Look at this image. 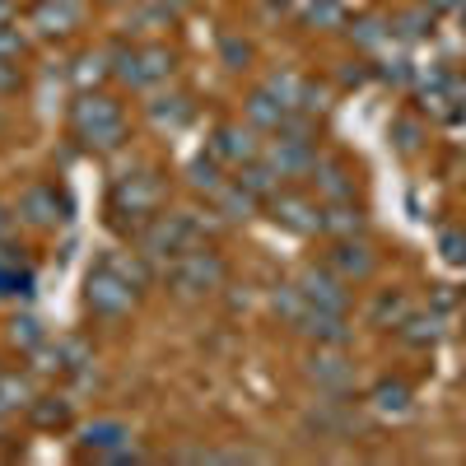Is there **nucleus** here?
<instances>
[{"mask_svg": "<svg viewBox=\"0 0 466 466\" xmlns=\"http://www.w3.org/2000/svg\"><path fill=\"white\" fill-rule=\"evenodd\" d=\"M261 159L280 173V182H308L318 164V140H299V136H266Z\"/></svg>", "mask_w": 466, "mask_h": 466, "instance_id": "ddd939ff", "label": "nucleus"}, {"mask_svg": "<svg viewBox=\"0 0 466 466\" xmlns=\"http://www.w3.org/2000/svg\"><path fill=\"white\" fill-rule=\"evenodd\" d=\"M15 228H19L15 206H10V201H0V243H10V238H15Z\"/></svg>", "mask_w": 466, "mask_h": 466, "instance_id": "a19ab883", "label": "nucleus"}, {"mask_svg": "<svg viewBox=\"0 0 466 466\" xmlns=\"http://www.w3.org/2000/svg\"><path fill=\"white\" fill-rule=\"evenodd\" d=\"M154 285H159V270L140 252H98L85 276V313L103 327H122L127 318H136L140 299Z\"/></svg>", "mask_w": 466, "mask_h": 466, "instance_id": "f257e3e1", "label": "nucleus"}, {"mask_svg": "<svg viewBox=\"0 0 466 466\" xmlns=\"http://www.w3.org/2000/svg\"><path fill=\"white\" fill-rule=\"evenodd\" d=\"M308 182H313L318 201H355V168H350L345 159H327V154H318Z\"/></svg>", "mask_w": 466, "mask_h": 466, "instance_id": "6ab92c4d", "label": "nucleus"}, {"mask_svg": "<svg viewBox=\"0 0 466 466\" xmlns=\"http://www.w3.org/2000/svg\"><path fill=\"white\" fill-rule=\"evenodd\" d=\"M89 0H28L24 28L33 33V43H66L85 28Z\"/></svg>", "mask_w": 466, "mask_h": 466, "instance_id": "6e6552de", "label": "nucleus"}, {"mask_svg": "<svg viewBox=\"0 0 466 466\" xmlns=\"http://www.w3.org/2000/svg\"><path fill=\"white\" fill-rule=\"evenodd\" d=\"M457 10H461V24H466V0H461V5H457Z\"/></svg>", "mask_w": 466, "mask_h": 466, "instance_id": "de8ad7c7", "label": "nucleus"}, {"mask_svg": "<svg viewBox=\"0 0 466 466\" xmlns=\"http://www.w3.org/2000/svg\"><path fill=\"white\" fill-rule=\"evenodd\" d=\"M270 313H276V318L294 331V322L308 313V299H303V289H299L294 280H280L276 289H270Z\"/></svg>", "mask_w": 466, "mask_h": 466, "instance_id": "7c9ffc66", "label": "nucleus"}, {"mask_svg": "<svg viewBox=\"0 0 466 466\" xmlns=\"http://www.w3.org/2000/svg\"><path fill=\"white\" fill-rule=\"evenodd\" d=\"M33 56V33L15 19V24H0V61L10 66H24Z\"/></svg>", "mask_w": 466, "mask_h": 466, "instance_id": "2f4dec72", "label": "nucleus"}, {"mask_svg": "<svg viewBox=\"0 0 466 466\" xmlns=\"http://www.w3.org/2000/svg\"><path fill=\"white\" fill-rule=\"evenodd\" d=\"M294 285L303 289V299L313 308H327V313H350V280H340L327 261H308Z\"/></svg>", "mask_w": 466, "mask_h": 466, "instance_id": "4468645a", "label": "nucleus"}, {"mask_svg": "<svg viewBox=\"0 0 466 466\" xmlns=\"http://www.w3.org/2000/svg\"><path fill=\"white\" fill-rule=\"evenodd\" d=\"M397 336H401V345H410V350H430V345L439 340V318L406 313V318H401V327H397Z\"/></svg>", "mask_w": 466, "mask_h": 466, "instance_id": "473e14b6", "label": "nucleus"}, {"mask_svg": "<svg viewBox=\"0 0 466 466\" xmlns=\"http://www.w3.org/2000/svg\"><path fill=\"white\" fill-rule=\"evenodd\" d=\"M177 75V52L159 37H145V43H122L112 47V80L131 89V94H154L164 89Z\"/></svg>", "mask_w": 466, "mask_h": 466, "instance_id": "423d86ee", "label": "nucleus"}, {"mask_svg": "<svg viewBox=\"0 0 466 466\" xmlns=\"http://www.w3.org/2000/svg\"><path fill=\"white\" fill-rule=\"evenodd\" d=\"M350 33H355V37H360V47H378V43H382V37H387V33H392V28H382L378 19H360V24H355V28H350Z\"/></svg>", "mask_w": 466, "mask_h": 466, "instance_id": "58836bf2", "label": "nucleus"}, {"mask_svg": "<svg viewBox=\"0 0 466 466\" xmlns=\"http://www.w3.org/2000/svg\"><path fill=\"white\" fill-rule=\"evenodd\" d=\"M89 5H107L112 10V5H127V0H89Z\"/></svg>", "mask_w": 466, "mask_h": 466, "instance_id": "49530a36", "label": "nucleus"}, {"mask_svg": "<svg viewBox=\"0 0 466 466\" xmlns=\"http://www.w3.org/2000/svg\"><path fill=\"white\" fill-rule=\"evenodd\" d=\"M322 261L336 270L340 280H350V285L373 280V270H378V252H373V243L364 238V233H350V238H327Z\"/></svg>", "mask_w": 466, "mask_h": 466, "instance_id": "f8f14e48", "label": "nucleus"}, {"mask_svg": "<svg viewBox=\"0 0 466 466\" xmlns=\"http://www.w3.org/2000/svg\"><path fill=\"white\" fill-rule=\"evenodd\" d=\"M164 5H168L173 15H187V10H191V0H164Z\"/></svg>", "mask_w": 466, "mask_h": 466, "instance_id": "a18cd8bd", "label": "nucleus"}, {"mask_svg": "<svg viewBox=\"0 0 466 466\" xmlns=\"http://www.w3.org/2000/svg\"><path fill=\"white\" fill-rule=\"evenodd\" d=\"M24 415L37 424V430H70V424H75V406H70V397H61V392H37Z\"/></svg>", "mask_w": 466, "mask_h": 466, "instance_id": "393cba45", "label": "nucleus"}, {"mask_svg": "<svg viewBox=\"0 0 466 466\" xmlns=\"http://www.w3.org/2000/svg\"><path fill=\"white\" fill-rule=\"evenodd\" d=\"M191 116H197V103H191L187 94H177V89H154L149 103H145V122L154 131H182Z\"/></svg>", "mask_w": 466, "mask_h": 466, "instance_id": "a211bd4d", "label": "nucleus"}, {"mask_svg": "<svg viewBox=\"0 0 466 466\" xmlns=\"http://www.w3.org/2000/svg\"><path fill=\"white\" fill-rule=\"evenodd\" d=\"M303 378L313 382L322 397H350L355 392V364L345 360L340 345H318L313 355L303 360Z\"/></svg>", "mask_w": 466, "mask_h": 466, "instance_id": "9d476101", "label": "nucleus"}, {"mask_svg": "<svg viewBox=\"0 0 466 466\" xmlns=\"http://www.w3.org/2000/svg\"><path fill=\"white\" fill-rule=\"evenodd\" d=\"M15 94H24V66L0 61V98H15Z\"/></svg>", "mask_w": 466, "mask_h": 466, "instance_id": "4c0bfd02", "label": "nucleus"}, {"mask_svg": "<svg viewBox=\"0 0 466 466\" xmlns=\"http://www.w3.org/2000/svg\"><path fill=\"white\" fill-rule=\"evenodd\" d=\"M112 80V47H98V52H85L75 61V85L80 89H98Z\"/></svg>", "mask_w": 466, "mask_h": 466, "instance_id": "c756f323", "label": "nucleus"}, {"mask_svg": "<svg viewBox=\"0 0 466 466\" xmlns=\"http://www.w3.org/2000/svg\"><path fill=\"white\" fill-rule=\"evenodd\" d=\"M369 406H373L378 415H406V410H410V387H406L401 378H382L373 392H369Z\"/></svg>", "mask_w": 466, "mask_h": 466, "instance_id": "c85d7f7f", "label": "nucleus"}, {"mask_svg": "<svg viewBox=\"0 0 466 466\" xmlns=\"http://www.w3.org/2000/svg\"><path fill=\"white\" fill-rule=\"evenodd\" d=\"M37 289V266L28 261V248L24 243H0V303H19V299H33Z\"/></svg>", "mask_w": 466, "mask_h": 466, "instance_id": "2eb2a0df", "label": "nucleus"}, {"mask_svg": "<svg viewBox=\"0 0 466 466\" xmlns=\"http://www.w3.org/2000/svg\"><path fill=\"white\" fill-rule=\"evenodd\" d=\"M266 89L276 94L289 112H299V103H303V89H308V75H299V70H276L266 80Z\"/></svg>", "mask_w": 466, "mask_h": 466, "instance_id": "72a5a7b5", "label": "nucleus"}, {"mask_svg": "<svg viewBox=\"0 0 466 466\" xmlns=\"http://www.w3.org/2000/svg\"><path fill=\"white\" fill-rule=\"evenodd\" d=\"M434 28V10H415V15H401L397 19V33L401 37H420V33H430Z\"/></svg>", "mask_w": 466, "mask_h": 466, "instance_id": "e433bc0d", "label": "nucleus"}, {"mask_svg": "<svg viewBox=\"0 0 466 466\" xmlns=\"http://www.w3.org/2000/svg\"><path fill=\"white\" fill-rule=\"evenodd\" d=\"M168 206V182L159 168H127V173H116L112 187H107V228L112 233H122V238H136V233L159 215Z\"/></svg>", "mask_w": 466, "mask_h": 466, "instance_id": "7ed1b4c3", "label": "nucleus"}, {"mask_svg": "<svg viewBox=\"0 0 466 466\" xmlns=\"http://www.w3.org/2000/svg\"><path fill=\"white\" fill-rule=\"evenodd\" d=\"M66 131L70 140L80 145L85 154H116V149H127L131 140V116H127V103L122 94H112V89H80L66 112Z\"/></svg>", "mask_w": 466, "mask_h": 466, "instance_id": "f03ea898", "label": "nucleus"}, {"mask_svg": "<svg viewBox=\"0 0 466 466\" xmlns=\"http://www.w3.org/2000/svg\"><path fill=\"white\" fill-rule=\"evenodd\" d=\"M303 24L308 28H322V33H336V28L350 24V15H345L340 0H313V5L303 10Z\"/></svg>", "mask_w": 466, "mask_h": 466, "instance_id": "f704fd0d", "label": "nucleus"}, {"mask_svg": "<svg viewBox=\"0 0 466 466\" xmlns=\"http://www.w3.org/2000/svg\"><path fill=\"white\" fill-rule=\"evenodd\" d=\"M294 331L313 345H340V350L355 340V327H350L345 313H327V308H313V303H308V313L294 322Z\"/></svg>", "mask_w": 466, "mask_h": 466, "instance_id": "dca6fc26", "label": "nucleus"}, {"mask_svg": "<svg viewBox=\"0 0 466 466\" xmlns=\"http://www.w3.org/2000/svg\"><path fill=\"white\" fill-rule=\"evenodd\" d=\"M206 206H210V210L219 215V224H248V219H252V215L261 210V201H257L252 191H248V187H243L238 177H233V173H228V182H224V187L215 191V197H210Z\"/></svg>", "mask_w": 466, "mask_h": 466, "instance_id": "aec40b11", "label": "nucleus"}, {"mask_svg": "<svg viewBox=\"0 0 466 466\" xmlns=\"http://www.w3.org/2000/svg\"><path fill=\"white\" fill-rule=\"evenodd\" d=\"M219 66L224 70H248L252 66V43H243L238 33H224L219 37Z\"/></svg>", "mask_w": 466, "mask_h": 466, "instance_id": "c9c22d12", "label": "nucleus"}, {"mask_svg": "<svg viewBox=\"0 0 466 466\" xmlns=\"http://www.w3.org/2000/svg\"><path fill=\"white\" fill-rule=\"evenodd\" d=\"M420 5H424V10H434V15H439V10H452V5H461V0H420Z\"/></svg>", "mask_w": 466, "mask_h": 466, "instance_id": "c03bdc74", "label": "nucleus"}, {"mask_svg": "<svg viewBox=\"0 0 466 466\" xmlns=\"http://www.w3.org/2000/svg\"><path fill=\"white\" fill-rule=\"evenodd\" d=\"M10 206H15L19 228H28V233H56L61 224H70V210H75L66 187H56L52 177H33Z\"/></svg>", "mask_w": 466, "mask_h": 466, "instance_id": "0eeeda50", "label": "nucleus"}, {"mask_svg": "<svg viewBox=\"0 0 466 466\" xmlns=\"http://www.w3.org/2000/svg\"><path fill=\"white\" fill-rule=\"evenodd\" d=\"M261 210L276 219L285 233H294V238H318V233H322V201H313L308 191H299V187H289V182H285Z\"/></svg>", "mask_w": 466, "mask_h": 466, "instance_id": "1a4fd4ad", "label": "nucleus"}, {"mask_svg": "<svg viewBox=\"0 0 466 466\" xmlns=\"http://www.w3.org/2000/svg\"><path fill=\"white\" fill-rule=\"evenodd\" d=\"M19 19V0H0V24H15Z\"/></svg>", "mask_w": 466, "mask_h": 466, "instance_id": "37998d69", "label": "nucleus"}, {"mask_svg": "<svg viewBox=\"0 0 466 466\" xmlns=\"http://www.w3.org/2000/svg\"><path fill=\"white\" fill-rule=\"evenodd\" d=\"M364 233V210L355 201H322V238H350Z\"/></svg>", "mask_w": 466, "mask_h": 466, "instance_id": "bb28decb", "label": "nucleus"}, {"mask_svg": "<svg viewBox=\"0 0 466 466\" xmlns=\"http://www.w3.org/2000/svg\"><path fill=\"white\" fill-rule=\"evenodd\" d=\"M159 289H168L177 303H206L219 289H228V257L215 243L187 248L159 266Z\"/></svg>", "mask_w": 466, "mask_h": 466, "instance_id": "39448f33", "label": "nucleus"}, {"mask_svg": "<svg viewBox=\"0 0 466 466\" xmlns=\"http://www.w3.org/2000/svg\"><path fill=\"white\" fill-rule=\"evenodd\" d=\"M285 116H289V107H285L276 94H270L266 85H261V89H252V94L243 98V122H252L261 136H276Z\"/></svg>", "mask_w": 466, "mask_h": 466, "instance_id": "4be33fe9", "label": "nucleus"}, {"mask_svg": "<svg viewBox=\"0 0 466 466\" xmlns=\"http://www.w3.org/2000/svg\"><path fill=\"white\" fill-rule=\"evenodd\" d=\"M215 228H219V215L215 210H159V215H154L140 233H136V252L154 266V270H159L164 261H173L177 252H187V248H201V243H210L215 238Z\"/></svg>", "mask_w": 466, "mask_h": 466, "instance_id": "20e7f679", "label": "nucleus"}, {"mask_svg": "<svg viewBox=\"0 0 466 466\" xmlns=\"http://www.w3.org/2000/svg\"><path fill=\"white\" fill-rule=\"evenodd\" d=\"M5 424H10V420H0V439H5Z\"/></svg>", "mask_w": 466, "mask_h": 466, "instance_id": "09e8293b", "label": "nucleus"}, {"mask_svg": "<svg viewBox=\"0 0 466 466\" xmlns=\"http://www.w3.org/2000/svg\"><path fill=\"white\" fill-rule=\"evenodd\" d=\"M182 177H187V187H191V191H197V197H206V201H210V197H215V191H219V187L228 182V168H224V164L215 159V154H210V149H201V154H197V159H191V164H187V173H182Z\"/></svg>", "mask_w": 466, "mask_h": 466, "instance_id": "a878e982", "label": "nucleus"}, {"mask_svg": "<svg viewBox=\"0 0 466 466\" xmlns=\"http://www.w3.org/2000/svg\"><path fill=\"white\" fill-rule=\"evenodd\" d=\"M33 397H37V378L28 369H0V420L24 415Z\"/></svg>", "mask_w": 466, "mask_h": 466, "instance_id": "412c9836", "label": "nucleus"}, {"mask_svg": "<svg viewBox=\"0 0 466 466\" xmlns=\"http://www.w3.org/2000/svg\"><path fill=\"white\" fill-rule=\"evenodd\" d=\"M0 369H5V364H0Z\"/></svg>", "mask_w": 466, "mask_h": 466, "instance_id": "8fccbe9b", "label": "nucleus"}, {"mask_svg": "<svg viewBox=\"0 0 466 466\" xmlns=\"http://www.w3.org/2000/svg\"><path fill=\"white\" fill-rule=\"evenodd\" d=\"M439 248H443V257H448L452 266H461V261H466V233H452V228H448L443 238H439Z\"/></svg>", "mask_w": 466, "mask_h": 466, "instance_id": "ea45409f", "label": "nucleus"}, {"mask_svg": "<svg viewBox=\"0 0 466 466\" xmlns=\"http://www.w3.org/2000/svg\"><path fill=\"white\" fill-rule=\"evenodd\" d=\"M261 145H266V136H261L252 122H219V127L210 131V140H206V149L215 154L228 173L243 168V164H252V159H261Z\"/></svg>", "mask_w": 466, "mask_h": 466, "instance_id": "9b49d317", "label": "nucleus"}, {"mask_svg": "<svg viewBox=\"0 0 466 466\" xmlns=\"http://www.w3.org/2000/svg\"><path fill=\"white\" fill-rule=\"evenodd\" d=\"M397 136H401V149H415V145H420V140H415L420 131H415L410 122H401V127H397Z\"/></svg>", "mask_w": 466, "mask_h": 466, "instance_id": "79ce46f5", "label": "nucleus"}, {"mask_svg": "<svg viewBox=\"0 0 466 466\" xmlns=\"http://www.w3.org/2000/svg\"><path fill=\"white\" fill-rule=\"evenodd\" d=\"M47 340H52V336H47V327L37 322L33 313H15V318L5 322V345L15 350V355H24V360H33Z\"/></svg>", "mask_w": 466, "mask_h": 466, "instance_id": "b1692460", "label": "nucleus"}, {"mask_svg": "<svg viewBox=\"0 0 466 466\" xmlns=\"http://www.w3.org/2000/svg\"><path fill=\"white\" fill-rule=\"evenodd\" d=\"M410 313V299L401 289H382L373 303H369V327H401V318Z\"/></svg>", "mask_w": 466, "mask_h": 466, "instance_id": "cd10ccee", "label": "nucleus"}, {"mask_svg": "<svg viewBox=\"0 0 466 466\" xmlns=\"http://www.w3.org/2000/svg\"><path fill=\"white\" fill-rule=\"evenodd\" d=\"M127 443H136L127 420H89L80 430V457H94V461H107L116 448H127Z\"/></svg>", "mask_w": 466, "mask_h": 466, "instance_id": "f3484780", "label": "nucleus"}, {"mask_svg": "<svg viewBox=\"0 0 466 466\" xmlns=\"http://www.w3.org/2000/svg\"><path fill=\"white\" fill-rule=\"evenodd\" d=\"M173 10L164 5V0H140V5L127 15V37H136V43H145V37H159L164 28H173Z\"/></svg>", "mask_w": 466, "mask_h": 466, "instance_id": "5701e85b", "label": "nucleus"}]
</instances>
